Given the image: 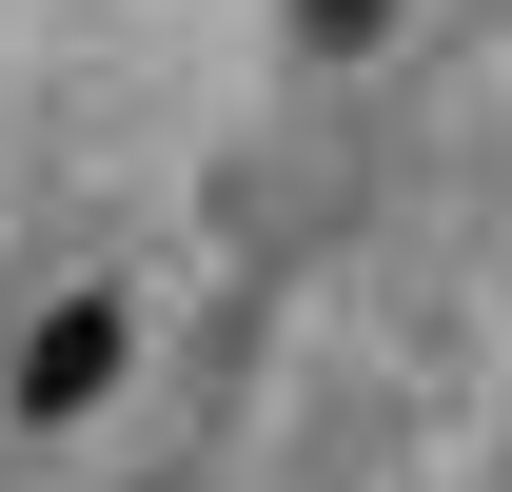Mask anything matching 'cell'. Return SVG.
<instances>
[{
  "label": "cell",
  "instance_id": "6da1fadb",
  "mask_svg": "<svg viewBox=\"0 0 512 492\" xmlns=\"http://www.w3.org/2000/svg\"><path fill=\"white\" fill-rule=\"evenodd\" d=\"M119 355H138V315H119V296H60L40 335H20V414H40V433L99 414V394H119Z\"/></svg>",
  "mask_w": 512,
  "mask_h": 492
},
{
  "label": "cell",
  "instance_id": "7a4b0ae2",
  "mask_svg": "<svg viewBox=\"0 0 512 492\" xmlns=\"http://www.w3.org/2000/svg\"><path fill=\"white\" fill-rule=\"evenodd\" d=\"M296 40H316V60H355V40H394V0H296Z\"/></svg>",
  "mask_w": 512,
  "mask_h": 492
}]
</instances>
